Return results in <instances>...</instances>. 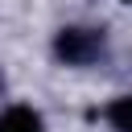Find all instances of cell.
<instances>
[{
    "label": "cell",
    "mask_w": 132,
    "mask_h": 132,
    "mask_svg": "<svg viewBox=\"0 0 132 132\" xmlns=\"http://www.w3.org/2000/svg\"><path fill=\"white\" fill-rule=\"evenodd\" d=\"M54 54L66 66H91L103 54V33L99 29H82V25H66L54 37Z\"/></svg>",
    "instance_id": "6da1fadb"
},
{
    "label": "cell",
    "mask_w": 132,
    "mask_h": 132,
    "mask_svg": "<svg viewBox=\"0 0 132 132\" xmlns=\"http://www.w3.org/2000/svg\"><path fill=\"white\" fill-rule=\"evenodd\" d=\"M0 132H45V120H41L33 107L12 103V107L0 111Z\"/></svg>",
    "instance_id": "7a4b0ae2"
},
{
    "label": "cell",
    "mask_w": 132,
    "mask_h": 132,
    "mask_svg": "<svg viewBox=\"0 0 132 132\" xmlns=\"http://www.w3.org/2000/svg\"><path fill=\"white\" fill-rule=\"evenodd\" d=\"M107 124L116 132H132V95H120L107 103Z\"/></svg>",
    "instance_id": "3957f363"
},
{
    "label": "cell",
    "mask_w": 132,
    "mask_h": 132,
    "mask_svg": "<svg viewBox=\"0 0 132 132\" xmlns=\"http://www.w3.org/2000/svg\"><path fill=\"white\" fill-rule=\"evenodd\" d=\"M128 4H132V0H128Z\"/></svg>",
    "instance_id": "277c9868"
}]
</instances>
